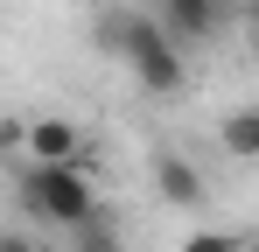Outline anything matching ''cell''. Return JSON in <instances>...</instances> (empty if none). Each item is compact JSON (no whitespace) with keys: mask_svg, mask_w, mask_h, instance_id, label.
Masks as SVG:
<instances>
[{"mask_svg":"<svg viewBox=\"0 0 259 252\" xmlns=\"http://www.w3.org/2000/svg\"><path fill=\"white\" fill-rule=\"evenodd\" d=\"M217 147L238 154V161H259V105H238L217 119Z\"/></svg>","mask_w":259,"mask_h":252,"instance_id":"6","label":"cell"},{"mask_svg":"<svg viewBox=\"0 0 259 252\" xmlns=\"http://www.w3.org/2000/svg\"><path fill=\"white\" fill-rule=\"evenodd\" d=\"M0 252H42V245H35V238H21V231H7V238H0Z\"/></svg>","mask_w":259,"mask_h":252,"instance_id":"8","label":"cell"},{"mask_svg":"<svg viewBox=\"0 0 259 252\" xmlns=\"http://www.w3.org/2000/svg\"><path fill=\"white\" fill-rule=\"evenodd\" d=\"M154 14V28L182 49V42H210L217 28H224V0H154L147 7Z\"/></svg>","mask_w":259,"mask_h":252,"instance_id":"4","label":"cell"},{"mask_svg":"<svg viewBox=\"0 0 259 252\" xmlns=\"http://www.w3.org/2000/svg\"><path fill=\"white\" fill-rule=\"evenodd\" d=\"M91 42L105 49V56H119L140 91H154V98H168L189 84V63H182V49H175L161 28H154V14H133V7H105L98 21H91Z\"/></svg>","mask_w":259,"mask_h":252,"instance_id":"1","label":"cell"},{"mask_svg":"<svg viewBox=\"0 0 259 252\" xmlns=\"http://www.w3.org/2000/svg\"><path fill=\"white\" fill-rule=\"evenodd\" d=\"M245 252H259V231H245Z\"/></svg>","mask_w":259,"mask_h":252,"instance_id":"9","label":"cell"},{"mask_svg":"<svg viewBox=\"0 0 259 252\" xmlns=\"http://www.w3.org/2000/svg\"><path fill=\"white\" fill-rule=\"evenodd\" d=\"M21 154H28V168H70L84 161V126L63 112H35L21 126Z\"/></svg>","mask_w":259,"mask_h":252,"instance_id":"3","label":"cell"},{"mask_svg":"<svg viewBox=\"0 0 259 252\" xmlns=\"http://www.w3.org/2000/svg\"><path fill=\"white\" fill-rule=\"evenodd\" d=\"M147 175H154V196L161 203H203V168L189 161V154H175V147H154V161H147Z\"/></svg>","mask_w":259,"mask_h":252,"instance_id":"5","label":"cell"},{"mask_svg":"<svg viewBox=\"0 0 259 252\" xmlns=\"http://www.w3.org/2000/svg\"><path fill=\"white\" fill-rule=\"evenodd\" d=\"M21 210L42 217V224H56V231H91V224H98V175H91L84 161L28 168V175H21Z\"/></svg>","mask_w":259,"mask_h":252,"instance_id":"2","label":"cell"},{"mask_svg":"<svg viewBox=\"0 0 259 252\" xmlns=\"http://www.w3.org/2000/svg\"><path fill=\"white\" fill-rule=\"evenodd\" d=\"M182 252H245V231H217V224H203V231L182 238Z\"/></svg>","mask_w":259,"mask_h":252,"instance_id":"7","label":"cell"}]
</instances>
